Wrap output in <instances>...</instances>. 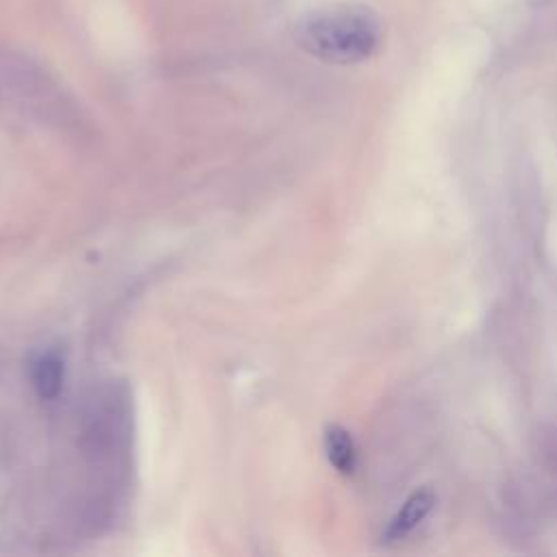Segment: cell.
<instances>
[{"label": "cell", "instance_id": "cell-1", "mask_svg": "<svg viewBox=\"0 0 557 557\" xmlns=\"http://www.w3.org/2000/svg\"><path fill=\"white\" fill-rule=\"evenodd\" d=\"M294 39L324 63L355 65L381 48L383 22L368 4L333 2L302 13L294 26Z\"/></svg>", "mask_w": 557, "mask_h": 557}, {"label": "cell", "instance_id": "cell-2", "mask_svg": "<svg viewBox=\"0 0 557 557\" xmlns=\"http://www.w3.org/2000/svg\"><path fill=\"white\" fill-rule=\"evenodd\" d=\"M435 500H437V496L431 487L424 485V487L413 490L403 500V505L396 509V513L389 518V522L381 535V542L383 544H400L403 540H407L429 518V513L435 507Z\"/></svg>", "mask_w": 557, "mask_h": 557}, {"label": "cell", "instance_id": "cell-3", "mask_svg": "<svg viewBox=\"0 0 557 557\" xmlns=\"http://www.w3.org/2000/svg\"><path fill=\"white\" fill-rule=\"evenodd\" d=\"M30 383L41 400H54L65 383V357L57 348L39 350L30 361Z\"/></svg>", "mask_w": 557, "mask_h": 557}, {"label": "cell", "instance_id": "cell-4", "mask_svg": "<svg viewBox=\"0 0 557 557\" xmlns=\"http://www.w3.org/2000/svg\"><path fill=\"white\" fill-rule=\"evenodd\" d=\"M322 446H324V455H326L329 463L333 466V470H337L344 476H348L357 470V461H359L357 444L346 426L326 424L324 433H322Z\"/></svg>", "mask_w": 557, "mask_h": 557}]
</instances>
